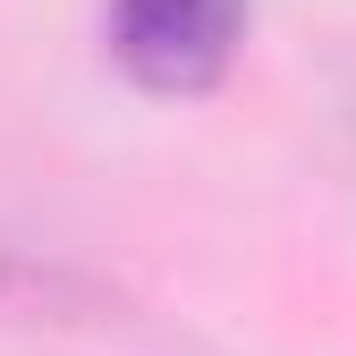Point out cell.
Here are the masks:
<instances>
[{
    "label": "cell",
    "instance_id": "cell-1",
    "mask_svg": "<svg viewBox=\"0 0 356 356\" xmlns=\"http://www.w3.org/2000/svg\"><path fill=\"white\" fill-rule=\"evenodd\" d=\"M246 42V0H111V60L145 94H204Z\"/></svg>",
    "mask_w": 356,
    "mask_h": 356
}]
</instances>
